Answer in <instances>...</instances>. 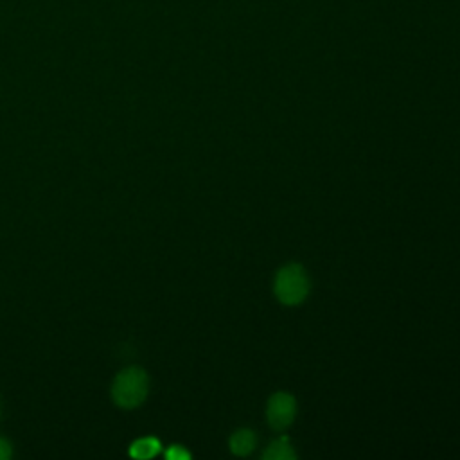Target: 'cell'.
Listing matches in <instances>:
<instances>
[{
    "instance_id": "obj_3",
    "label": "cell",
    "mask_w": 460,
    "mask_h": 460,
    "mask_svg": "<svg viewBox=\"0 0 460 460\" xmlns=\"http://www.w3.org/2000/svg\"><path fill=\"white\" fill-rule=\"evenodd\" d=\"M296 413L295 397L286 392H277L270 397L266 408V419L273 429H286Z\"/></svg>"
},
{
    "instance_id": "obj_7",
    "label": "cell",
    "mask_w": 460,
    "mask_h": 460,
    "mask_svg": "<svg viewBox=\"0 0 460 460\" xmlns=\"http://www.w3.org/2000/svg\"><path fill=\"white\" fill-rule=\"evenodd\" d=\"M165 458H167V460H189V458H190V453H189L185 447L174 444V446H171V447L165 451Z\"/></svg>"
},
{
    "instance_id": "obj_1",
    "label": "cell",
    "mask_w": 460,
    "mask_h": 460,
    "mask_svg": "<svg viewBox=\"0 0 460 460\" xmlns=\"http://www.w3.org/2000/svg\"><path fill=\"white\" fill-rule=\"evenodd\" d=\"M147 386V374L138 367H128L117 374L111 386V397L120 408H137L144 402Z\"/></svg>"
},
{
    "instance_id": "obj_8",
    "label": "cell",
    "mask_w": 460,
    "mask_h": 460,
    "mask_svg": "<svg viewBox=\"0 0 460 460\" xmlns=\"http://www.w3.org/2000/svg\"><path fill=\"white\" fill-rule=\"evenodd\" d=\"M13 449H11V444L0 437V460H7L11 456Z\"/></svg>"
},
{
    "instance_id": "obj_5",
    "label": "cell",
    "mask_w": 460,
    "mask_h": 460,
    "mask_svg": "<svg viewBox=\"0 0 460 460\" xmlns=\"http://www.w3.org/2000/svg\"><path fill=\"white\" fill-rule=\"evenodd\" d=\"M160 453V440L155 437H142L129 446L133 458H153Z\"/></svg>"
},
{
    "instance_id": "obj_4",
    "label": "cell",
    "mask_w": 460,
    "mask_h": 460,
    "mask_svg": "<svg viewBox=\"0 0 460 460\" xmlns=\"http://www.w3.org/2000/svg\"><path fill=\"white\" fill-rule=\"evenodd\" d=\"M257 437L252 429H239L230 437V449L237 456H246L255 449Z\"/></svg>"
},
{
    "instance_id": "obj_6",
    "label": "cell",
    "mask_w": 460,
    "mask_h": 460,
    "mask_svg": "<svg viewBox=\"0 0 460 460\" xmlns=\"http://www.w3.org/2000/svg\"><path fill=\"white\" fill-rule=\"evenodd\" d=\"M266 460H293L296 458L291 444H289V438L288 437H280L277 440H273L268 449L264 451L262 455Z\"/></svg>"
},
{
    "instance_id": "obj_2",
    "label": "cell",
    "mask_w": 460,
    "mask_h": 460,
    "mask_svg": "<svg viewBox=\"0 0 460 460\" xmlns=\"http://www.w3.org/2000/svg\"><path fill=\"white\" fill-rule=\"evenodd\" d=\"M309 293V280L300 264H288L275 277V295L286 305L304 302Z\"/></svg>"
}]
</instances>
